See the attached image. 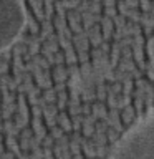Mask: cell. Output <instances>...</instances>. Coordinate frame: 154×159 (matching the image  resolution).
I'll return each mask as SVG.
<instances>
[{"instance_id":"6da1fadb","label":"cell","mask_w":154,"mask_h":159,"mask_svg":"<svg viewBox=\"0 0 154 159\" xmlns=\"http://www.w3.org/2000/svg\"><path fill=\"white\" fill-rule=\"evenodd\" d=\"M109 159H154V109L143 114L118 139Z\"/></svg>"},{"instance_id":"7a4b0ae2","label":"cell","mask_w":154,"mask_h":159,"mask_svg":"<svg viewBox=\"0 0 154 159\" xmlns=\"http://www.w3.org/2000/svg\"><path fill=\"white\" fill-rule=\"evenodd\" d=\"M25 23L27 12L22 0H0V53L17 42Z\"/></svg>"},{"instance_id":"3957f363","label":"cell","mask_w":154,"mask_h":159,"mask_svg":"<svg viewBox=\"0 0 154 159\" xmlns=\"http://www.w3.org/2000/svg\"><path fill=\"white\" fill-rule=\"evenodd\" d=\"M147 50H149V57H151V60L154 61V38L149 42V45H147Z\"/></svg>"}]
</instances>
